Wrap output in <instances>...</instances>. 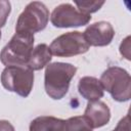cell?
<instances>
[{
	"label": "cell",
	"mask_w": 131,
	"mask_h": 131,
	"mask_svg": "<svg viewBox=\"0 0 131 131\" xmlns=\"http://www.w3.org/2000/svg\"><path fill=\"white\" fill-rule=\"evenodd\" d=\"M77 68L69 62H52L46 66L44 88L52 99H61L69 91L70 83L76 75Z\"/></svg>",
	"instance_id": "cell-1"
},
{
	"label": "cell",
	"mask_w": 131,
	"mask_h": 131,
	"mask_svg": "<svg viewBox=\"0 0 131 131\" xmlns=\"http://www.w3.org/2000/svg\"><path fill=\"white\" fill-rule=\"evenodd\" d=\"M34 35L27 32H16L10 41L2 48L0 60L6 66H28L34 49Z\"/></svg>",
	"instance_id": "cell-2"
},
{
	"label": "cell",
	"mask_w": 131,
	"mask_h": 131,
	"mask_svg": "<svg viewBox=\"0 0 131 131\" xmlns=\"http://www.w3.org/2000/svg\"><path fill=\"white\" fill-rule=\"evenodd\" d=\"M100 83L114 100L128 101L131 97V78L129 73L120 67L107 68L100 77Z\"/></svg>",
	"instance_id": "cell-3"
},
{
	"label": "cell",
	"mask_w": 131,
	"mask_h": 131,
	"mask_svg": "<svg viewBox=\"0 0 131 131\" xmlns=\"http://www.w3.org/2000/svg\"><path fill=\"white\" fill-rule=\"evenodd\" d=\"M2 86L21 97H27L31 93L34 85V71L28 66H9L1 74Z\"/></svg>",
	"instance_id": "cell-4"
},
{
	"label": "cell",
	"mask_w": 131,
	"mask_h": 131,
	"mask_svg": "<svg viewBox=\"0 0 131 131\" xmlns=\"http://www.w3.org/2000/svg\"><path fill=\"white\" fill-rule=\"evenodd\" d=\"M48 19L49 10L44 3L39 1L30 2L17 18L15 32H27L34 35V33L46 28Z\"/></svg>",
	"instance_id": "cell-5"
},
{
	"label": "cell",
	"mask_w": 131,
	"mask_h": 131,
	"mask_svg": "<svg viewBox=\"0 0 131 131\" xmlns=\"http://www.w3.org/2000/svg\"><path fill=\"white\" fill-rule=\"evenodd\" d=\"M89 47L83 33L78 31L68 32L58 36L49 46L51 54L58 57H71L83 54L89 50Z\"/></svg>",
	"instance_id": "cell-6"
},
{
	"label": "cell",
	"mask_w": 131,
	"mask_h": 131,
	"mask_svg": "<svg viewBox=\"0 0 131 131\" xmlns=\"http://www.w3.org/2000/svg\"><path fill=\"white\" fill-rule=\"evenodd\" d=\"M50 20L56 28H75L87 25L91 15L83 13L70 3H62L53 9Z\"/></svg>",
	"instance_id": "cell-7"
},
{
	"label": "cell",
	"mask_w": 131,
	"mask_h": 131,
	"mask_svg": "<svg viewBox=\"0 0 131 131\" xmlns=\"http://www.w3.org/2000/svg\"><path fill=\"white\" fill-rule=\"evenodd\" d=\"M83 36L89 46L102 47L112 43L115 37V30L108 21H96L86 28Z\"/></svg>",
	"instance_id": "cell-8"
},
{
	"label": "cell",
	"mask_w": 131,
	"mask_h": 131,
	"mask_svg": "<svg viewBox=\"0 0 131 131\" xmlns=\"http://www.w3.org/2000/svg\"><path fill=\"white\" fill-rule=\"evenodd\" d=\"M84 117L89 121L92 128H100L110 122L111 111L103 101H89L85 108Z\"/></svg>",
	"instance_id": "cell-9"
},
{
	"label": "cell",
	"mask_w": 131,
	"mask_h": 131,
	"mask_svg": "<svg viewBox=\"0 0 131 131\" xmlns=\"http://www.w3.org/2000/svg\"><path fill=\"white\" fill-rule=\"evenodd\" d=\"M78 91L80 95L88 101L99 100L104 94V89L100 81L97 78L90 76H85L79 80Z\"/></svg>",
	"instance_id": "cell-10"
},
{
	"label": "cell",
	"mask_w": 131,
	"mask_h": 131,
	"mask_svg": "<svg viewBox=\"0 0 131 131\" xmlns=\"http://www.w3.org/2000/svg\"><path fill=\"white\" fill-rule=\"evenodd\" d=\"M52 54L47 44H38L32 51L28 67L33 71H40L51 61Z\"/></svg>",
	"instance_id": "cell-11"
},
{
	"label": "cell",
	"mask_w": 131,
	"mask_h": 131,
	"mask_svg": "<svg viewBox=\"0 0 131 131\" xmlns=\"http://www.w3.org/2000/svg\"><path fill=\"white\" fill-rule=\"evenodd\" d=\"M64 120L52 116L37 117L30 123V131H62Z\"/></svg>",
	"instance_id": "cell-12"
},
{
	"label": "cell",
	"mask_w": 131,
	"mask_h": 131,
	"mask_svg": "<svg viewBox=\"0 0 131 131\" xmlns=\"http://www.w3.org/2000/svg\"><path fill=\"white\" fill-rule=\"evenodd\" d=\"M89 121L84 116H76L64 120L62 131H92Z\"/></svg>",
	"instance_id": "cell-13"
},
{
	"label": "cell",
	"mask_w": 131,
	"mask_h": 131,
	"mask_svg": "<svg viewBox=\"0 0 131 131\" xmlns=\"http://www.w3.org/2000/svg\"><path fill=\"white\" fill-rule=\"evenodd\" d=\"M78 9L86 14H91L92 12H96L101 8L104 4V1H75Z\"/></svg>",
	"instance_id": "cell-14"
},
{
	"label": "cell",
	"mask_w": 131,
	"mask_h": 131,
	"mask_svg": "<svg viewBox=\"0 0 131 131\" xmlns=\"http://www.w3.org/2000/svg\"><path fill=\"white\" fill-rule=\"evenodd\" d=\"M11 11V4L7 0H0V28L4 27Z\"/></svg>",
	"instance_id": "cell-15"
},
{
	"label": "cell",
	"mask_w": 131,
	"mask_h": 131,
	"mask_svg": "<svg viewBox=\"0 0 131 131\" xmlns=\"http://www.w3.org/2000/svg\"><path fill=\"white\" fill-rule=\"evenodd\" d=\"M120 53L126 57L128 60H130V37H126V39L123 40V42L120 45Z\"/></svg>",
	"instance_id": "cell-16"
},
{
	"label": "cell",
	"mask_w": 131,
	"mask_h": 131,
	"mask_svg": "<svg viewBox=\"0 0 131 131\" xmlns=\"http://www.w3.org/2000/svg\"><path fill=\"white\" fill-rule=\"evenodd\" d=\"M130 121H129V115L125 116L123 119H121L117 125V127L115 128L114 131H130V125H129Z\"/></svg>",
	"instance_id": "cell-17"
},
{
	"label": "cell",
	"mask_w": 131,
	"mask_h": 131,
	"mask_svg": "<svg viewBox=\"0 0 131 131\" xmlns=\"http://www.w3.org/2000/svg\"><path fill=\"white\" fill-rule=\"evenodd\" d=\"M0 131H15L10 122L6 120H0Z\"/></svg>",
	"instance_id": "cell-18"
},
{
	"label": "cell",
	"mask_w": 131,
	"mask_h": 131,
	"mask_svg": "<svg viewBox=\"0 0 131 131\" xmlns=\"http://www.w3.org/2000/svg\"><path fill=\"white\" fill-rule=\"evenodd\" d=\"M0 39H1V32H0Z\"/></svg>",
	"instance_id": "cell-19"
}]
</instances>
